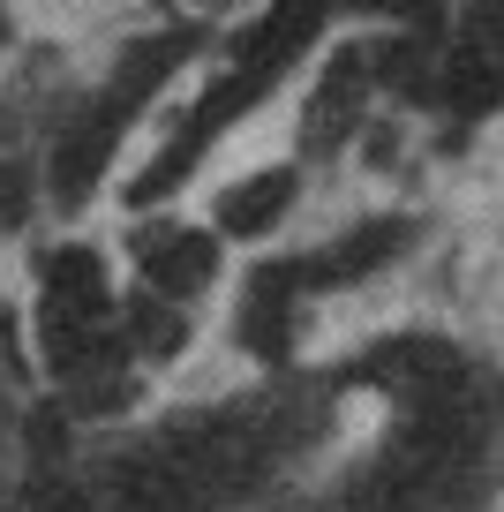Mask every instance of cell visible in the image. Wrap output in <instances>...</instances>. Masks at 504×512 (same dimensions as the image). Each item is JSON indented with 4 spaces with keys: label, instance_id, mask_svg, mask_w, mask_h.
Segmentation results:
<instances>
[{
    "label": "cell",
    "instance_id": "obj_3",
    "mask_svg": "<svg viewBox=\"0 0 504 512\" xmlns=\"http://www.w3.org/2000/svg\"><path fill=\"white\" fill-rule=\"evenodd\" d=\"M497 98H504V0H474L452 38V61H444V106L474 121Z\"/></svg>",
    "mask_w": 504,
    "mask_h": 512
},
{
    "label": "cell",
    "instance_id": "obj_7",
    "mask_svg": "<svg viewBox=\"0 0 504 512\" xmlns=\"http://www.w3.org/2000/svg\"><path fill=\"white\" fill-rule=\"evenodd\" d=\"M294 272H256L249 279V302H241V339H249L256 354H264V362H279L286 354V339H294Z\"/></svg>",
    "mask_w": 504,
    "mask_h": 512
},
{
    "label": "cell",
    "instance_id": "obj_8",
    "mask_svg": "<svg viewBox=\"0 0 504 512\" xmlns=\"http://www.w3.org/2000/svg\"><path fill=\"white\" fill-rule=\"evenodd\" d=\"M286 204H294V174H256V181H241V189H226L219 196V226L226 234H271V226L286 219Z\"/></svg>",
    "mask_w": 504,
    "mask_h": 512
},
{
    "label": "cell",
    "instance_id": "obj_4",
    "mask_svg": "<svg viewBox=\"0 0 504 512\" xmlns=\"http://www.w3.org/2000/svg\"><path fill=\"white\" fill-rule=\"evenodd\" d=\"M354 377L384 384V392H399V400H414V407H429V400H452L459 354L444 347V339H392V347H377L369 362H354Z\"/></svg>",
    "mask_w": 504,
    "mask_h": 512
},
{
    "label": "cell",
    "instance_id": "obj_6",
    "mask_svg": "<svg viewBox=\"0 0 504 512\" xmlns=\"http://www.w3.org/2000/svg\"><path fill=\"white\" fill-rule=\"evenodd\" d=\"M399 249H407V219H369V226H354L347 241H331V249L286 264V272H294V287H339V279H362V272H377V264H392Z\"/></svg>",
    "mask_w": 504,
    "mask_h": 512
},
{
    "label": "cell",
    "instance_id": "obj_2",
    "mask_svg": "<svg viewBox=\"0 0 504 512\" xmlns=\"http://www.w3.org/2000/svg\"><path fill=\"white\" fill-rule=\"evenodd\" d=\"M189 46H196L189 31H166V38H151V46H136L121 68H113V83L91 98V113H76V121L61 128V151H53V189H61L68 204H76V196H91V181L106 174L113 144H121V128L143 113V98H151L158 83L189 61Z\"/></svg>",
    "mask_w": 504,
    "mask_h": 512
},
{
    "label": "cell",
    "instance_id": "obj_5",
    "mask_svg": "<svg viewBox=\"0 0 504 512\" xmlns=\"http://www.w3.org/2000/svg\"><path fill=\"white\" fill-rule=\"evenodd\" d=\"M136 272H143V287H158L166 302H181V294H196L211 272H219V241L189 234V226H158V234L136 241Z\"/></svg>",
    "mask_w": 504,
    "mask_h": 512
},
{
    "label": "cell",
    "instance_id": "obj_1",
    "mask_svg": "<svg viewBox=\"0 0 504 512\" xmlns=\"http://www.w3.org/2000/svg\"><path fill=\"white\" fill-rule=\"evenodd\" d=\"M324 8H331V0H271L264 23H256V31L234 46V68H226V76L211 83L204 98H196L189 128H181L174 144L158 151V166H151V174H143L128 196H136V204H151V196L174 189V181L189 174V159H204V151H211V136H219L234 113H249L256 98H264L271 83H279L286 68L301 61V53H309V38H316V23H324Z\"/></svg>",
    "mask_w": 504,
    "mask_h": 512
},
{
    "label": "cell",
    "instance_id": "obj_9",
    "mask_svg": "<svg viewBox=\"0 0 504 512\" xmlns=\"http://www.w3.org/2000/svg\"><path fill=\"white\" fill-rule=\"evenodd\" d=\"M354 8H392V16H414V8H429V0H354Z\"/></svg>",
    "mask_w": 504,
    "mask_h": 512
}]
</instances>
